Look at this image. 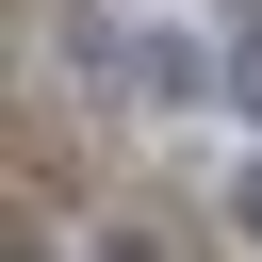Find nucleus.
Returning a JSON list of instances; mask_svg holds the SVG:
<instances>
[{
    "mask_svg": "<svg viewBox=\"0 0 262 262\" xmlns=\"http://www.w3.org/2000/svg\"><path fill=\"white\" fill-rule=\"evenodd\" d=\"M196 98H246V49H213V33H147V115H196Z\"/></svg>",
    "mask_w": 262,
    "mask_h": 262,
    "instance_id": "f257e3e1",
    "label": "nucleus"
},
{
    "mask_svg": "<svg viewBox=\"0 0 262 262\" xmlns=\"http://www.w3.org/2000/svg\"><path fill=\"white\" fill-rule=\"evenodd\" d=\"M49 49H66V82H147V33H115V0H66Z\"/></svg>",
    "mask_w": 262,
    "mask_h": 262,
    "instance_id": "f03ea898",
    "label": "nucleus"
},
{
    "mask_svg": "<svg viewBox=\"0 0 262 262\" xmlns=\"http://www.w3.org/2000/svg\"><path fill=\"white\" fill-rule=\"evenodd\" d=\"M229 229H246V246H262V147H246V164H229Z\"/></svg>",
    "mask_w": 262,
    "mask_h": 262,
    "instance_id": "7ed1b4c3",
    "label": "nucleus"
}]
</instances>
